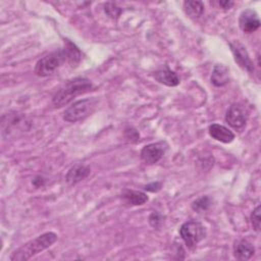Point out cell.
I'll return each instance as SVG.
<instances>
[{"mask_svg":"<svg viewBox=\"0 0 261 261\" xmlns=\"http://www.w3.org/2000/svg\"><path fill=\"white\" fill-rule=\"evenodd\" d=\"M65 61H67V57L64 49L52 52L37 61L35 65V73L38 76H49Z\"/></svg>","mask_w":261,"mask_h":261,"instance_id":"obj_3","label":"cell"},{"mask_svg":"<svg viewBox=\"0 0 261 261\" xmlns=\"http://www.w3.org/2000/svg\"><path fill=\"white\" fill-rule=\"evenodd\" d=\"M64 51L66 53L67 62L71 66H75L80 62V60H81V52L79 51V49L71 42L66 41V45L64 47Z\"/></svg>","mask_w":261,"mask_h":261,"instance_id":"obj_18","label":"cell"},{"mask_svg":"<svg viewBox=\"0 0 261 261\" xmlns=\"http://www.w3.org/2000/svg\"><path fill=\"white\" fill-rule=\"evenodd\" d=\"M255 253V248L252 243L247 240H240L234 244L233 255L239 260H248Z\"/></svg>","mask_w":261,"mask_h":261,"instance_id":"obj_13","label":"cell"},{"mask_svg":"<svg viewBox=\"0 0 261 261\" xmlns=\"http://www.w3.org/2000/svg\"><path fill=\"white\" fill-rule=\"evenodd\" d=\"M209 135L216 141H219L225 144L232 142L234 139V135L231 130L217 123H213L209 126Z\"/></svg>","mask_w":261,"mask_h":261,"instance_id":"obj_12","label":"cell"},{"mask_svg":"<svg viewBox=\"0 0 261 261\" xmlns=\"http://www.w3.org/2000/svg\"><path fill=\"white\" fill-rule=\"evenodd\" d=\"M230 49L232 51L234 61L244 69H246L248 72L254 71V64L245 48V46L240 43L239 41H233L229 44Z\"/></svg>","mask_w":261,"mask_h":261,"instance_id":"obj_8","label":"cell"},{"mask_svg":"<svg viewBox=\"0 0 261 261\" xmlns=\"http://www.w3.org/2000/svg\"><path fill=\"white\" fill-rule=\"evenodd\" d=\"M239 25L245 33H253L260 27V20L256 11L252 9L243 10L239 17Z\"/></svg>","mask_w":261,"mask_h":261,"instance_id":"obj_9","label":"cell"},{"mask_svg":"<svg viewBox=\"0 0 261 261\" xmlns=\"http://www.w3.org/2000/svg\"><path fill=\"white\" fill-rule=\"evenodd\" d=\"M229 81V70L223 64H216L211 74V82L216 87H222Z\"/></svg>","mask_w":261,"mask_h":261,"instance_id":"obj_15","label":"cell"},{"mask_svg":"<svg viewBox=\"0 0 261 261\" xmlns=\"http://www.w3.org/2000/svg\"><path fill=\"white\" fill-rule=\"evenodd\" d=\"M97 101L95 99H83L74 102L63 112V119L68 122H76L85 119L95 110Z\"/></svg>","mask_w":261,"mask_h":261,"instance_id":"obj_4","label":"cell"},{"mask_svg":"<svg viewBox=\"0 0 261 261\" xmlns=\"http://www.w3.org/2000/svg\"><path fill=\"white\" fill-rule=\"evenodd\" d=\"M233 5L232 1H219V6H221L223 9H229Z\"/></svg>","mask_w":261,"mask_h":261,"instance_id":"obj_24","label":"cell"},{"mask_svg":"<svg viewBox=\"0 0 261 261\" xmlns=\"http://www.w3.org/2000/svg\"><path fill=\"white\" fill-rule=\"evenodd\" d=\"M260 211L261 207L258 205L252 212L251 214V222L253 225V228L258 232L260 230Z\"/></svg>","mask_w":261,"mask_h":261,"instance_id":"obj_20","label":"cell"},{"mask_svg":"<svg viewBox=\"0 0 261 261\" xmlns=\"http://www.w3.org/2000/svg\"><path fill=\"white\" fill-rule=\"evenodd\" d=\"M154 77L160 84L168 87H175L179 84V79L176 73L167 67L158 69L154 72Z\"/></svg>","mask_w":261,"mask_h":261,"instance_id":"obj_14","label":"cell"},{"mask_svg":"<svg viewBox=\"0 0 261 261\" xmlns=\"http://www.w3.org/2000/svg\"><path fill=\"white\" fill-rule=\"evenodd\" d=\"M149 221H150V224L153 226V227H157L158 225H159V223H160V216H159V214L158 213H152L151 214V216H150V218H149Z\"/></svg>","mask_w":261,"mask_h":261,"instance_id":"obj_22","label":"cell"},{"mask_svg":"<svg viewBox=\"0 0 261 261\" xmlns=\"http://www.w3.org/2000/svg\"><path fill=\"white\" fill-rule=\"evenodd\" d=\"M184 9L191 18H199L204 11V4L201 1H185Z\"/></svg>","mask_w":261,"mask_h":261,"instance_id":"obj_16","label":"cell"},{"mask_svg":"<svg viewBox=\"0 0 261 261\" xmlns=\"http://www.w3.org/2000/svg\"><path fill=\"white\" fill-rule=\"evenodd\" d=\"M29 121L25 116L18 112H9L2 117V135L4 137H11L17 135L19 132L27 130Z\"/></svg>","mask_w":261,"mask_h":261,"instance_id":"obj_6","label":"cell"},{"mask_svg":"<svg viewBox=\"0 0 261 261\" xmlns=\"http://www.w3.org/2000/svg\"><path fill=\"white\" fill-rule=\"evenodd\" d=\"M93 84L86 77H76L64 84L53 96V104L56 107H62L68 104L76 96L91 91Z\"/></svg>","mask_w":261,"mask_h":261,"instance_id":"obj_2","label":"cell"},{"mask_svg":"<svg viewBox=\"0 0 261 261\" xmlns=\"http://www.w3.org/2000/svg\"><path fill=\"white\" fill-rule=\"evenodd\" d=\"M180 237L189 248H194L206 237L204 225L198 221H187L179 229Z\"/></svg>","mask_w":261,"mask_h":261,"instance_id":"obj_5","label":"cell"},{"mask_svg":"<svg viewBox=\"0 0 261 261\" xmlns=\"http://www.w3.org/2000/svg\"><path fill=\"white\" fill-rule=\"evenodd\" d=\"M160 188H161V182L157 181V182H152L150 185L145 186L144 189L147 191H150V192H157L160 190Z\"/></svg>","mask_w":261,"mask_h":261,"instance_id":"obj_23","label":"cell"},{"mask_svg":"<svg viewBox=\"0 0 261 261\" xmlns=\"http://www.w3.org/2000/svg\"><path fill=\"white\" fill-rule=\"evenodd\" d=\"M248 119V109L241 103H233L225 114V121L233 128H241Z\"/></svg>","mask_w":261,"mask_h":261,"instance_id":"obj_7","label":"cell"},{"mask_svg":"<svg viewBox=\"0 0 261 261\" xmlns=\"http://www.w3.org/2000/svg\"><path fill=\"white\" fill-rule=\"evenodd\" d=\"M123 200L130 205H143L148 201V197L145 193L139 191H125L122 194Z\"/></svg>","mask_w":261,"mask_h":261,"instance_id":"obj_17","label":"cell"},{"mask_svg":"<svg viewBox=\"0 0 261 261\" xmlns=\"http://www.w3.org/2000/svg\"><path fill=\"white\" fill-rule=\"evenodd\" d=\"M90 167L83 164L73 165L66 173L65 179L68 185H75L90 174Z\"/></svg>","mask_w":261,"mask_h":261,"instance_id":"obj_11","label":"cell"},{"mask_svg":"<svg viewBox=\"0 0 261 261\" xmlns=\"http://www.w3.org/2000/svg\"><path fill=\"white\" fill-rule=\"evenodd\" d=\"M165 148L163 147V143H153L145 146L141 151V158L147 164H154L158 162L163 154Z\"/></svg>","mask_w":261,"mask_h":261,"instance_id":"obj_10","label":"cell"},{"mask_svg":"<svg viewBox=\"0 0 261 261\" xmlns=\"http://www.w3.org/2000/svg\"><path fill=\"white\" fill-rule=\"evenodd\" d=\"M57 241V234L48 231L23 244L10 256L11 261H27L36 254L44 251Z\"/></svg>","mask_w":261,"mask_h":261,"instance_id":"obj_1","label":"cell"},{"mask_svg":"<svg viewBox=\"0 0 261 261\" xmlns=\"http://www.w3.org/2000/svg\"><path fill=\"white\" fill-rule=\"evenodd\" d=\"M105 12L112 18L117 17L120 14V9L114 3H107L105 5Z\"/></svg>","mask_w":261,"mask_h":261,"instance_id":"obj_21","label":"cell"},{"mask_svg":"<svg viewBox=\"0 0 261 261\" xmlns=\"http://www.w3.org/2000/svg\"><path fill=\"white\" fill-rule=\"evenodd\" d=\"M210 204H211L210 199L207 196H205V197H201V198L197 199L196 201H194L192 204V208H193V210H195L197 212H203L209 208Z\"/></svg>","mask_w":261,"mask_h":261,"instance_id":"obj_19","label":"cell"}]
</instances>
